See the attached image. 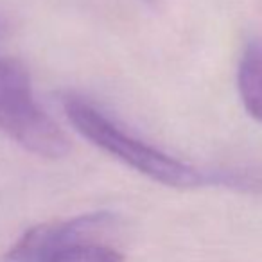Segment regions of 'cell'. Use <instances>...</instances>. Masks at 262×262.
Masks as SVG:
<instances>
[{"instance_id": "1", "label": "cell", "mask_w": 262, "mask_h": 262, "mask_svg": "<svg viewBox=\"0 0 262 262\" xmlns=\"http://www.w3.org/2000/svg\"><path fill=\"white\" fill-rule=\"evenodd\" d=\"M63 108L72 122L74 129L81 137L90 140L99 149L119 158L126 165L147 176L153 182L174 189H196L205 185H230L237 187L239 174L230 171L205 172L182 160L169 157L135 137L127 135L119 126L102 115L92 104L77 97H67Z\"/></svg>"}, {"instance_id": "2", "label": "cell", "mask_w": 262, "mask_h": 262, "mask_svg": "<svg viewBox=\"0 0 262 262\" xmlns=\"http://www.w3.org/2000/svg\"><path fill=\"white\" fill-rule=\"evenodd\" d=\"M0 129L38 157L61 158L70 151V140L38 106L29 72L15 58L0 59Z\"/></svg>"}, {"instance_id": "3", "label": "cell", "mask_w": 262, "mask_h": 262, "mask_svg": "<svg viewBox=\"0 0 262 262\" xmlns=\"http://www.w3.org/2000/svg\"><path fill=\"white\" fill-rule=\"evenodd\" d=\"M115 215L110 212L81 214L72 219L49 221L29 228L2 257V262H43L56 250L110 228Z\"/></svg>"}, {"instance_id": "4", "label": "cell", "mask_w": 262, "mask_h": 262, "mask_svg": "<svg viewBox=\"0 0 262 262\" xmlns=\"http://www.w3.org/2000/svg\"><path fill=\"white\" fill-rule=\"evenodd\" d=\"M237 92L246 113L262 124V43L253 41L244 49L237 69Z\"/></svg>"}, {"instance_id": "5", "label": "cell", "mask_w": 262, "mask_h": 262, "mask_svg": "<svg viewBox=\"0 0 262 262\" xmlns=\"http://www.w3.org/2000/svg\"><path fill=\"white\" fill-rule=\"evenodd\" d=\"M43 262H124V253L92 239L76 241L56 250Z\"/></svg>"}]
</instances>
